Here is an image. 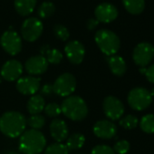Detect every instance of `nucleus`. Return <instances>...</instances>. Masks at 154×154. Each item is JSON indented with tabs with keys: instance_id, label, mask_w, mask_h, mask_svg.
Returning <instances> with one entry per match:
<instances>
[{
	"instance_id": "37",
	"label": "nucleus",
	"mask_w": 154,
	"mask_h": 154,
	"mask_svg": "<svg viewBox=\"0 0 154 154\" xmlns=\"http://www.w3.org/2000/svg\"></svg>"
},
{
	"instance_id": "5",
	"label": "nucleus",
	"mask_w": 154,
	"mask_h": 154,
	"mask_svg": "<svg viewBox=\"0 0 154 154\" xmlns=\"http://www.w3.org/2000/svg\"><path fill=\"white\" fill-rule=\"evenodd\" d=\"M128 103L133 110L143 111L152 103V97L149 91L143 87H136L130 91L128 94Z\"/></svg>"
},
{
	"instance_id": "4",
	"label": "nucleus",
	"mask_w": 154,
	"mask_h": 154,
	"mask_svg": "<svg viewBox=\"0 0 154 154\" xmlns=\"http://www.w3.org/2000/svg\"><path fill=\"white\" fill-rule=\"evenodd\" d=\"M95 43L100 50L107 56L114 55L120 49L121 41L118 35L109 29H100L94 35Z\"/></svg>"
},
{
	"instance_id": "24",
	"label": "nucleus",
	"mask_w": 154,
	"mask_h": 154,
	"mask_svg": "<svg viewBox=\"0 0 154 154\" xmlns=\"http://www.w3.org/2000/svg\"><path fill=\"white\" fill-rule=\"evenodd\" d=\"M140 127L142 131L151 134L154 133V114H146L140 121Z\"/></svg>"
},
{
	"instance_id": "25",
	"label": "nucleus",
	"mask_w": 154,
	"mask_h": 154,
	"mask_svg": "<svg viewBox=\"0 0 154 154\" xmlns=\"http://www.w3.org/2000/svg\"><path fill=\"white\" fill-rule=\"evenodd\" d=\"M45 56L48 62V63H53V64H58L62 62L63 60V54L56 48H48L45 51Z\"/></svg>"
},
{
	"instance_id": "33",
	"label": "nucleus",
	"mask_w": 154,
	"mask_h": 154,
	"mask_svg": "<svg viewBox=\"0 0 154 154\" xmlns=\"http://www.w3.org/2000/svg\"><path fill=\"white\" fill-rule=\"evenodd\" d=\"M140 72L144 74L146 79L151 83L154 84V64H151L149 67L145 68V67H140Z\"/></svg>"
},
{
	"instance_id": "9",
	"label": "nucleus",
	"mask_w": 154,
	"mask_h": 154,
	"mask_svg": "<svg viewBox=\"0 0 154 154\" xmlns=\"http://www.w3.org/2000/svg\"><path fill=\"white\" fill-rule=\"evenodd\" d=\"M0 44L4 50L10 55L19 54L22 49V38L13 30H7L3 33L0 38Z\"/></svg>"
},
{
	"instance_id": "22",
	"label": "nucleus",
	"mask_w": 154,
	"mask_h": 154,
	"mask_svg": "<svg viewBox=\"0 0 154 154\" xmlns=\"http://www.w3.org/2000/svg\"><path fill=\"white\" fill-rule=\"evenodd\" d=\"M125 9L132 15L140 14L145 8V0H122Z\"/></svg>"
},
{
	"instance_id": "2",
	"label": "nucleus",
	"mask_w": 154,
	"mask_h": 154,
	"mask_svg": "<svg viewBox=\"0 0 154 154\" xmlns=\"http://www.w3.org/2000/svg\"><path fill=\"white\" fill-rule=\"evenodd\" d=\"M46 145L45 135L37 130L25 131L19 139V149L24 154H39Z\"/></svg>"
},
{
	"instance_id": "20",
	"label": "nucleus",
	"mask_w": 154,
	"mask_h": 154,
	"mask_svg": "<svg viewBox=\"0 0 154 154\" xmlns=\"http://www.w3.org/2000/svg\"><path fill=\"white\" fill-rule=\"evenodd\" d=\"M36 6V0H15V8L18 14L27 16L31 14Z\"/></svg>"
},
{
	"instance_id": "26",
	"label": "nucleus",
	"mask_w": 154,
	"mask_h": 154,
	"mask_svg": "<svg viewBox=\"0 0 154 154\" xmlns=\"http://www.w3.org/2000/svg\"><path fill=\"white\" fill-rule=\"evenodd\" d=\"M26 124L29 125L33 130H37L39 131L42 129L45 124V119L43 115L40 114H35L31 115L27 120H26Z\"/></svg>"
},
{
	"instance_id": "21",
	"label": "nucleus",
	"mask_w": 154,
	"mask_h": 154,
	"mask_svg": "<svg viewBox=\"0 0 154 154\" xmlns=\"http://www.w3.org/2000/svg\"><path fill=\"white\" fill-rule=\"evenodd\" d=\"M85 142V137L79 132L72 133L66 140V148L68 150H76L81 149Z\"/></svg>"
},
{
	"instance_id": "3",
	"label": "nucleus",
	"mask_w": 154,
	"mask_h": 154,
	"mask_svg": "<svg viewBox=\"0 0 154 154\" xmlns=\"http://www.w3.org/2000/svg\"><path fill=\"white\" fill-rule=\"evenodd\" d=\"M60 106L62 112L72 121H83L88 114V107L86 103L83 98L77 95L66 97Z\"/></svg>"
},
{
	"instance_id": "30",
	"label": "nucleus",
	"mask_w": 154,
	"mask_h": 154,
	"mask_svg": "<svg viewBox=\"0 0 154 154\" xmlns=\"http://www.w3.org/2000/svg\"><path fill=\"white\" fill-rule=\"evenodd\" d=\"M54 34L58 39L62 41H66L70 36V33L67 27L61 24H56L54 26Z\"/></svg>"
},
{
	"instance_id": "29",
	"label": "nucleus",
	"mask_w": 154,
	"mask_h": 154,
	"mask_svg": "<svg viewBox=\"0 0 154 154\" xmlns=\"http://www.w3.org/2000/svg\"><path fill=\"white\" fill-rule=\"evenodd\" d=\"M45 113L51 118H55L62 113L61 106L56 103H50L45 106Z\"/></svg>"
},
{
	"instance_id": "27",
	"label": "nucleus",
	"mask_w": 154,
	"mask_h": 154,
	"mask_svg": "<svg viewBox=\"0 0 154 154\" xmlns=\"http://www.w3.org/2000/svg\"><path fill=\"white\" fill-rule=\"evenodd\" d=\"M119 124L126 130H132L137 127V125L139 124V121L135 115L128 114L120 119Z\"/></svg>"
},
{
	"instance_id": "8",
	"label": "nucleus",
	"mask_w": 154,
	"mask_h": 154,
	"mask_svg": "<svg viewBox=\"0 0 154 154\" xmlns=\"http://www.w3.org/2000/svg\"><path fill=\"white\" fill-rule=\"evenodd\" d=\"M154 57V46L147 42L138 44L132 52V59L140 67L147 66Z\"/></svg>"
},
{
	"instance_id": "36",
	"label": "nucleus",
	"mask_w": 154,
	"mask_h": 154,
	"mask_svg": "<svg viewBox=\"0 0 154 154\" xmlns=\"http://www.w3.org/2000/svg\"><path fill=\"white\" fill-rule=\"evenodd\" d=\"M149 94H150V96L151 97H154V88L151 89V91L149 92Z\"/></svg>"
},
{
	"instance_id": "18",
	"label": "nucleus",
	"mask_w": 154,
	"mask_h": 154,
	"mask_svg": "<svg viewBox=\"0 0 154 154\" xmlns=\"http://www.w3.org/2000/svg\"><path fill=\"white\" fill-rule=\"evenodd\" d=\"M108 65L112 72L116 76H122L126 72V63L122 56L112 55L107 57Z\"/></svg>"
},
{
	"instance_id": "32",
	"label": "nucleus",
	"mask_w": 154,
	"mask_h": 154,
	"mask_svg": "<svg viewBox=\"0 0 154 154\" xmlns=\"http://www.w3.org/2000/svg\"><path fill=\"white\" fill-rule=\"evenodd\" d=\"M91 154H115V152L108 145H97L92 149Z\"/></svg>"
},
{
	"instance_id": "17",
	"label": "nucleus",
	"mask_w": 154,
	"mask_h": 154,
	"mask_svg": "<svg viewBox=\"0 0 154 154\" xmlns=\"http://www.w3.org/2000/svg\"><path fill=\"white\" fill-rule=\"evenodd\" d=\"M50 134L56 142H62L67 139L68 127L63 120L54 119L50 123Z\"/></svg>"
},
{
	"instance_id": "31",
	"label": "nucleus",
	"mask_w": 154,
	"mask_h": 154,
	"mask_svg": "<svg viewBox=\"0 0 154 154\" xmlns=\"http://www.w3.org/2000/svg\"><path fill=\"white\" fill-rule=\"evenodd\" d=\"M130 149V143L126 140H121L117 141L113 146V150L118 154H126Z\"/></svg>"
},
{
	"instance_id": "16",
	"label": "nucleus",
	"mask_w": 154,
	"mask_h": 154,
	"mask_svg": "<svg viewBox=\"0 0 154 154\" xmlns=\"http://www.w3.org/2000/svg\"><path fill=\"white\" fill-rule=\"evenodd\" d=\"M94 133L98 138L103 140H109L113 138L117 133L116 125L108 120L98 121L94 126Z\"/></svg>"
},
{
	"instance_id": "11",
	"label": "nucleus",
	"mask_w": 154,
	"mask_h": 154,
	"mask_svg": "<svg viewBox=\"0 0 154 154\" xmlns=\"http://www.w3.org/2000/svg\"><path fill=\"white\" fill-rule=\"evenodd\" d=\"M64 53L68 60L73 64H79L84 61L85 55V48L84 45L77 41H69L64 46Z\"/></svg>"
},
{
	"instance_id": "34",
	"label": "nucleus",
	"mask_w": 154,
	"mask_h": 154,
	"mask_svg": "<svg viewBox=\"0 0 154 154\" xmlns=\"http://www.w3.org/2000/svg\"><path fill=\"white\" fill-rule=\"evenodd\" d=\"M54 93L53 90V85H45L41 88V95L44 96H50Z\"/></svg>"
},
{
	"instance_id": "1",
	"label": "nucleus",
	"mask_w": 154,
	"mask_h": 154,
	"mask_svg": "<svg viewBox=\"0 0 154 154\" xmlns=\"http://www.w3.org/2000/svg\"><path fill=\"white\" fill-rule=\"evenodd\" d=\"M26 125L25 115L19 112H7L0 117V131L9 138L21 136L25 131Z\"/></svg>"
},
{
	"instance_id": "28",
	"label": "nucleus",
	"mask_w": 154,
	"mask_h": 154,
	"mask_svg": "<svg viewBox=\"0 0 154 154\" xmlns=\"http://www.w3.org/2000/svg\"><path fill=\"white\" fill-rule=\"evenodd\" d=\"M69 150L65 144L62 142H54L46 147L45 154H68Z\"/></svg>"
},
{
	"instance_id": "19",
	"label": "nucleus",
	"mask_w": 154,
	"mask_h": 154,
	"mask_svg": "<svg viewBox=\"0 0 154 154\" xmlns=\"http://www.w3.org/2000/svg\"><path fill=\"white\" fill-rule=\"evenodd\" d=\"M45 106V98L40 94H35L30 97L27 102V110L31 115L39 114L44 111Z\"/></svg>"
},
{
	"instance_id": "12",
	"label": "nucleus",
	"mask_w": 154,
	"mask_h": 154,
	"mask_svg": "<svg viewBox=\"0 0 154 154\" xmlns=\"http://www.w3.org/2000/svg\"><path fill=\"white\" fill-rule=\"evenodd\" d=\"M41 79L35 76H25L17 82V91L24 95H35L40 89Z\"/></svg>"
},
{
	"instance_id": "14",
	"label": "nucleus",
	"mask_w": 154,
	"mask_h": 154,
	"mask_svg": "<svg viewBox=\"0 0 154 154\" xmlns=\"http://www.w3.org/2000/svg\"><path fill=\"white\" fill-rule=\"evenodd\" d=\"M95 18L99 22L103 23H111L115 20L118 17V9L117 8L107 2H103L99 4L94 10Z\"/></svg>"
},
{
	"instance_id": "23",
	"label": "nucleus",
	"mask_w": 154,
	"mask_h": 154,
	"mask_svg": "<svg viewBox=\"0 0 154 154\" xmlns=\"http://www.w3.org/2000/svg\"><path fill=\"white\" fill-rule=\"evenodd\" d=\"M55 12V7L51 1L43 2L37 8V14L41 18H48L53 16Z\"/></svg>"
},
{
	"instance_id": "15",
	"label": "nucleus",
	"mask_w": 154,
	"mask_h": 154,
	"mask_svg": "<svg viewBox=\"0 0 154 154\" xmlns=\"http://www.w3.org/2000/svg\"><path fill=\"white\" fill-rule=\"evenodd\" d=\"M25 67L30 75H40L47 70L48 62L46 58L42 54L34 55L26 60Z\"/></svg>"
},
{
	"instance_id": "13",
	"label": "nucleus",
	"mask_w": 154,
	"mask_h": 154,
	"mask_svg": "<svg viewBox=\"0 0 154 154\" xmlns=\"http://www.w3.org/2000/svg\"><path fill=\"white\" fill-rule=\"evenodd\" d=\"M0 73L3 78L8 82L17 81L23 73V65L17 60H8L3 64Z\"/></svg>"
},
{
	"instance_id": "10",
	"label": "nucleus",
	"mask_w": 154,
	"mask_h": 154,
	"mask_svg": "<svg viewBox=\"0 0 154 154\" xmlns=\"http://www.w3.org/2000/svg\"><path fill=\"white\" fill-rule=\"evenodd\" d=\"M103 108L105 115L112 121L119 120L124 113L123 103L114 96H107L103 103Z\"/></svg>"
},
{
	"instance_id": "35",
	"label": "nucleus",
	"mask_w": 154,
	"mask_h": 154,
	"mask_svg": "<svg viewBox=\"0 0 154 154\" xmlns=\"http://www.w3.org/2000/svg\"><path fill=\"white\" fill-rule=\"evenodd\" d=\"M98 24H99V21L96 18H90V19H88L86 26L89 30H94L98 26Z\"/></svg>"
},
{
	"instance_id": "6",
	"label": "nucleus",
	"mask_w": 154,
	"mask_h": 154,
	"mask_svg": "<svg viewBox=\"0 0 154 154\" xmlns=\"http://www.w3.org/2000/svg\"><path fill=\"white\" fill-rule=\"evenodd\" d=\"M76 80L75 77L70 72L61 74L53 85L54 93L61 97H68L75 91Z\"/></svg>"
},
{
	"instance_id": "7",
	"label": "nucleus",
	"mask_w": 154,
	"mask_h": 154,
	"mask_svg": "<svg viewBox=\"0 0 154 154\" xmlns=\"http://www.w3.org/2000/svg\"><path fill=\"white\" fill-rule=\"evenodd\" d=\"M44 30L43 22L35 17H30L25 19L21 27L23 38L28 42H35L42 35Z\"/></svg>"
}]
</instances>
